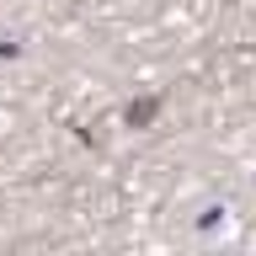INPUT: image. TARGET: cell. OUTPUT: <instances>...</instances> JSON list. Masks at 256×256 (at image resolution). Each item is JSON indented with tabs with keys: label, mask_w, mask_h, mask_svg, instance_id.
<instances>
[{
	"label": "cell",
	"mask_w": 256,
	"mask_h": 256,
	"mask_svg": "<svg viewBox=\"0 0 256 256\" xmlns=\"http://www.w3.org/2000/svg\"><path fill=\"white\" fill-rule=\"evenodd\" d=\"M155 112H160V96H139V102L128 107V123H134V128H144L150 118H155Z\"/></svg>",
	"instance_id": "cell-1"
}]
</instances>
